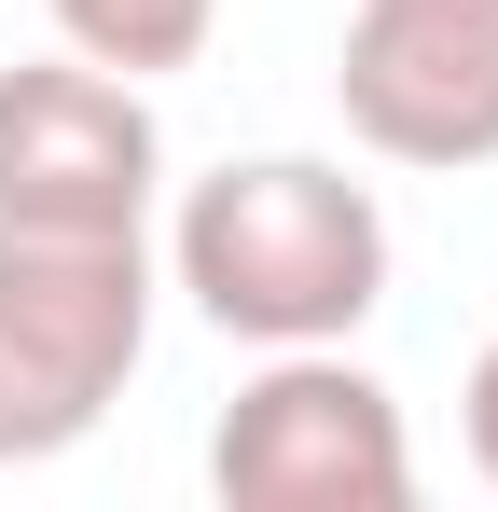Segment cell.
Instances as JSON below:
<instances>
[{
  "label": "cell",
  "mask_w": 498,
  "mask_h": 512,
  "mask_svg": "<svg viewBox=\"0 0 498 512\" xmlns=\"http://www.w3.org/2000/svg\"><path fill=\"white\" fill-rule=\"evenodd\" d=\"M166 277L236 346H346L388 305V208L332 153H236V167L180 180Z\"/></svg>",
  "instance_id": "6da1fadb"
},
{
  "label": "cell",
  "mask_w": 498,
  "mask_h": 512,
  "mask_svg": "<svg viewBox=\"0 0 498 512\" xmlns=\"http://www.w3.org/2000/svg\"><path fill=\"white\" fill-rule=\"evenodd\" d=\"M153 360V236H0V471L70 457Z\"/></svg>",
  "instance_id": "7a4b0ae2"
},
{
  "label": "cell",
  "mask_w": 498,
  "mask_h": 512,
  "mask_svg": "<svg viewBox=\"0 0 498 512\" xmlns=\"http://www.w3.org/2000/svg\"><path fill=\"white\" fill-rule=\"evenodd\" d=\"M208 499L222 512H402L415 499L402 388L360 374L346 346H263V374L208 429Z\"/></svg>",
  "instance_id": "3957f363"
},
{
  "label": "cell",
  "mask_w": 498,
  "mask_h": 512,
  "mask_svg": "<svg viewBox=\"0 0 498 512\" xmlns=\"http://www.w3.org/2000/svg\"><path fill=\"white\" fill-rule=\"evenodd\" d=\"M153 194H166L153 84L70 42L0 70V236H153Z\"/></svg>",
  "instance_id": "277c9868"
},
{
  "label": "cell",
  "mask_w": 498,
  "mask_h": 512,
  "mask_svg": "<svg viewBox=\"0 0 498 512\" xmlns=\"http://www.w3.org/2000/svg\"><path fill=\"white\" fill-rule=\"evenodd\" d=\"M332 111L374 167H498V0H346Z\"/></svg>",
  "instance_id": "5b68a950"
},
{
  "label": "cell",
  "mask_w": 498,
  "mask_h": 512,
  "mask_svg": "<svg viewBox=\"0 0 498 512\" xmlns=\"http://www.w3.org/2000/svg\"><path fill=\"white\" fill-rule=\"evenodd\" d=\"M42 14H56V42H70V56L125 70V84L194 70V56H208V28H222V0H42Z\"/></svg>",
  "instance_id": "8992f818"
},
{
  "label": "cell",
  "mask_w": 498,
  "mask_h": 512,
  "mask_svg": "<svg viewBox=\"0 0 498 512\" xmlns=\"http://www.w3.org/2000/svg\"><path fill=\"white\" fill-rule=\"evenodd\" d=\"M457 429H471V471L498 485V333H485V360H471V388H457Z\"/></svg>",
  "instance_id": "52a82bcc"
}]
</instances>
